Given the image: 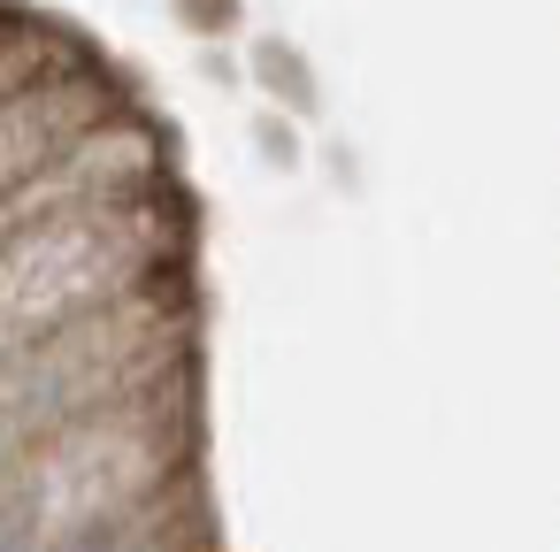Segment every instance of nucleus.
Listing matches in <instances>:
<instances>
[{
  "mask_svg": "<svg viewBox=\"0 0 560 552\" xmlns=\"http://www.w3.org/2000/svg\"><path fill=\"white\" fill-rule=\"evenodd\" d=\"M108 124V85L93 70H39L0 101V200L47 177L85 131Z\"/></svg>",
  "mask_w": 560,
  "mask_h": 552,
  "instance_id": "1",
  "label": "nucleus"
}]
</instances>
